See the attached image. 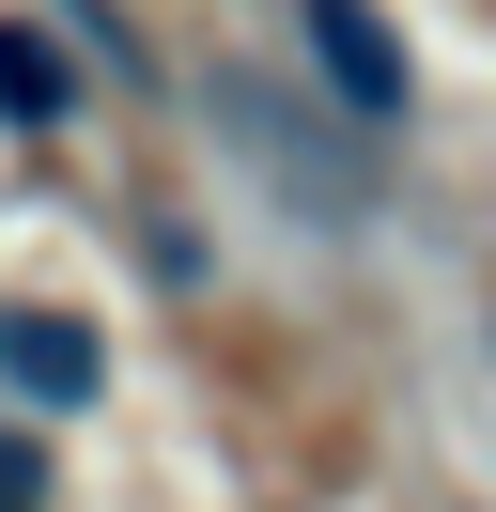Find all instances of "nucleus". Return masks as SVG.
<instances>
[{
	"label": "nucleus",
	"mask_w": 496,
	"mask_h": 512,
	"mask_svg": "<svg viewBox=\"0 0 496 512\" xmlns=\"http://www.w3.org/2000/svg\"><path fill=\"white\" fill-rule=\"evenodd\" d=\"M310 47H326L341 109H372V125L403 109V47H388V16H372V0H310Z\"/></svg>",
	"instance_id": "nucleus-1"
},
{
	"label": "nucleus",
	"mask_w": 496,
	"mask_h": 512,
	"mask_svg": "<svg viewBox=\"0 0 496 512\" xmlns=\"http://www.w3.org/2000/svg\"><path fill=\"white\" fill-rule=\"evenodd\" d=\"M0 373H16L31 404H93V373H109V357H93L78 311H0Z\"/></svg>",
	"instance_id": "nucleus-2"
},
{
	"label": "nucleus",
	"mask_w": 496,
	"mask_h": 512,
	"mask_svg": "<svg viewBox=\"0 0 496 512\" xmlns=\"http://www.w3.org/2000/svg\"><path fill=\"white\" fill-rule=\"evenodd\" d=\"M62 109H78V63L31 16H0V125H62Z\"/></svg>",
	"instance_id": "nucleus-3"
},
{
	"label": "nucleus",
	"mask_w": 496,
	"mask_h": 512,
	"mask_svg": "<svg viewBox=\"0 0 496 512\" xmlns=\"http://www.w3.org/2000/svg\"><path fill=\"white\" fill-rule=\"evenodd\" d=\"M0 512H47V435H16V419H0Z\"/></svg>",
	"instance_id": "nucleus-4"
}]
</instances>
